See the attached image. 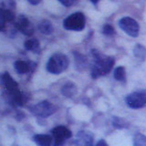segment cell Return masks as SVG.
I'll list each match as a JSON object with an SVG mask.
<instances>
[{"mask_svg":"<svg viewBox=\"0 0 146 146\" xmlns=\"http://www.w3.org/2000/svg\"><path fill=\"white\" fill-rule=\"evenodd\" d=\"M91 54L94 58V63L91 68V77L93 79L104 76L111 70L114 65V58L102 54L98 50L92 49Z\"/></svg>","mask_w":146,"mask_h":146,"instance_id":"cell-1","label":"cell"},{"mask_svg":"<svg viewBox=\"0 0 146 146\" xmlns=\"http://www.w3.org/2000/svg\"><path fill=\"white\" fill-rule=\"evenodd\" d=\"M68 64L70 61L66 55L56 53L49 58L47 64V70L52 74H60L67 70Z\"/></svg>","mask_w":146,"mask_h":146,"instance_id":"cell-2","label":"cell"},{"mask_svg":"<svg viewBox=\"0 0 146 146\" xmlns=\"http://www.w3.org/2000/svg\"><path fill=\"white\" fill-rule=\"evenodd\" d=\"M85 24H86V19L84 15L80 12H77L71 14L70 16H68L64 20L63 27L67 30L81 31L85 27Z\"/></svg>","mask_w":146,"mask_h":146,"instance_id":"cell-3","label":"cell"},{"mask_svg":"<svg viewBox=\"0 0 146 146\" xmlns=\"http://www.w3.org/2000/svg\"><path fill=\"white\" fill-rule=\"evenodd\" d=\"M56 107L51 102H48V100H43V102H40L39 103L30 107V111L34 115L43 118L52 115L56 111Z\"/></svg>","mask_w":146,"mask_h":146,"instance_id":"cell-4","label":"cell"},{"mask_svg":"<svg viewBox=\"0 0 146 146\" xmlns=\"http://www.w3.org/2000/svg\"><path fill=\"white\" fill-rule=\"evenodd\" d=\"M126 103L130 108L141 109L143 108L146 104V93L145 90L135 91L129 94L126 97Z\"/></svg>","mask_w":146,"mask_h":146,"instance_id":"cell-5","label":"cell"},{"mask_svg":"<svg viewBox=\"0 0 146 146\" xmlns=\"http://www.w3.org/2000/svg\"><path fill=\"white\" fill-rule=\"evenodd\" d=\"M119 26L121 29L132 38H136L139 34L140 27L138 23L131 17H123L119 21Z\"/></svg>","mask_w":146,"mask_h":146,"instance_id":"cell-6","label":"cell"},{"mask_svg":"<svg viewBox=\"0 0 146 146\" xmlns=\"http://www.w3.org/2000/svg\"><path fill=\"white\" fill-rule=\"evenodd\" d=\"M72 136L70 130L65 126H58L52 130V139L56 146L64 144V143Z\"/></svg>","mask_w":146,"mask_h":146,"instance_id":"cell-7","label":"cell"},{"mask_svg":"<svg viewBox=\"0 0 146 146\" xmlns=\"http://www.w3.org/2000/svg\"><path fill=\"white\" fill-rule=\"evenodd\" d=\"M15 25L17 29L26 36H32L34 34L35 27L25 16L21 15L18 17L15 22Z\"/></svg>","mask_w":146,"mask_h":146,"instance_id":"cell-8","label":"cell"},{"mask_svg":"<svg viewBox=\"0 0 146 146\" xmlns=\"http://www.w3.org/2000/svg\"><path fill=\"white\" fill-rule=\"evenodd\" d=\"M74 143L77 145H92L93 144V135L89 131H80L78 132L76 135V138L74 141Z\"/></svg>","mask_w":146,"mask_h":146,"instance_id":"cell-9","label":"cell"},{"mask_svg":"<svg viewBox=\"0 0 146 146\" xmlns=\"http://www.w3.org/2000/svg\"><path fill=\"white\" fill-rule=\"evenodd\" d=\"M1 80H2V84L5 86L7 93H12L14 91L18 90V84L13 80V78L7 72L4 73L2 75Z\"/></svg>","mask_w":146,"mask_h":146,"instance_id":"cell-10","label":"cell"},{"mask_svg":"<svg viewBox=\"0 0 146 146\" xmlns=\"http://www.w3.org/2000/svg\"><path fill=\"white\" fill-rule=\"evenodd\" d=\"M34 141L40 146H48L52 143V137L47 134H36L34 136Z\"/></svg>","mask_w":146,"mask_h":146,"instance_id":"cell-11","label":"cell"},{"mask_svg":"<svg viewBox=\"0 0 146 146\" xmlns=\"http://www.w3.org/2000/svg\"><path fill=\"white\" fill-rule=\"evenodd\" d=\"M38 29L44 35H50L53 32V26L48 20H42L38 25Z\"/></svg>","mask_w":146,"mask_h":146,"instance_id":"cell-12","label":"cell"},{"mask_svg":"<svg viewBox=\"0 0 146 146\" xmlns=\"http://www.w3.org/2000/svg\"><path fill=\"white\" fill-rule=\"evenodd\" d=\"M77 93V87L75 84H73L72 82H68V83L65 84L62 88V94L67 97H71L74 96Z\"/></svg>","mask_w":146,"mask_h":146,"instance_id":"cell-13","label":"cell"},{"mask_svg":"<svg viewBox=\"0 0 146 146\" xmlns=\"http://www.w3.org/2000/svg\"><path fill=\"white\" fill-rule=\"evenodd\" d=\"M15 68L18 74H25V73L29 72L30 70V67L29 63L23 60H17L15 62Z\"/></svg>","mask_w":146,"mask_h":146,"instance_id":"cell-14","label":"cell"},{"mask_svg":"<svg viewBox=\"0 0 146 146\" xmlns=\"http://www.w3.org/2000/svg\"><path fill=\"white\" fill-rule=\"evenodd\" d=\"M25 48L27 50H29L32 52H38L39 50V42L38 39L36 38H31L27 40L25 42Z\"/></svg>","mask_w":146,"mask_h":146,"instance_id":"cell-15","label":"cell"},{"mask_svg":"<svg viewBox=\"0 0 146 146\" xmlns=\"http://www.w3.org/2000/svg\"><path fill=\"white\" fill-rule=\"evenodd\" d=\"M0 14L2 15L3 18L6 22H12L15 20V15L10 8L7 7H1L0 8Z\"/></svg>","mask_w":146,"mask_h":146,"instance_id":"cell-16","label":"cell"},{"mask_svg":"<svg viewBox=\"0 0 146 146\" xmlns=\"http://www.w3.org/2000/svg\"><path fill=\"white\" fill-rule=\"evenodd\" d=\"M114 78L116 80L119 81H125L126 80V74H125V68L120 66L118 67L115 71H114Z\"/></svg>","mask_w":146,"mask_h":146,"instance_id":"cell-17","label":"cell"},{"mask_svg":"<svg viewBox=\"0 0 146 146\" xmlns=\"http://www.w3.org/2000/svg\"><path fill=\"white\" fill-rule=\"evenodd\" d=\"M146 144V139L145 136L143 134H137L134 138V145L139 146H145Z\"/></svg>","mask_w":146,"mask_h":146,"instance_id":"cell-18","label":"cell"},{"mask_svg":"<svg viewBox=\"0 0 146 146\" xmlns=\"http://www.w3.org/2000/svg\"><path fill=\"white\" fill-rule=\"evenodd\" d=\"M103 33L105 35H108V36H111V35H113L114 34V29L110 25H105L103 27Z\"/></svg>","mask_w":146,"mask_h":146,"instance_id":"cell-19","label":"cell"},{"mask_svg":"<svg viewBox=\"0 0 146 146\" xmlns=\"http://www.w3.org/2000/svg\"><path fill=\"white\" fill-rule=\"evenodd\" d=\"M58 1L60 2L63 6L70 7V6H72L73 4H75V2L77 1V0H58Z\"/></svg>","mask_w":146,"mask_h":146,"instance_id":"cell-20","label":"cell"},{"mask_svg":"<svg viewBox=\"0 0 146 146\" xmlns=\"http://www.w3.org/2000/svg\"><path fill=\"white\" fill-rule=\"evenodd\" d=\"M5 26H6V21H5V19L3 18L2 15L0 14V31H1V30H4Z\"/></svg>","mask_w":146,"mask_h":146,"instance_id":"cell-21","label":"cell"},{"mask_svg":"<svg viewBox=\"0 0 146 146\" xmlns=\"http://www.w3.org/2000/svg\"><path fill=\"white\" fill-rule=\"evenodd\" d=\"M97 146H100V145H105V146H108V143H106L105 141H103V140H100L99 143H97V144H96Z\"/></svg>","mask_w":146,"mask_h":146,"instance_id":"cell-22","label":"cell"},{"mask_svg":"<svg viewBox=\"0 0 146 146\" xmlns=\"http://www.w3.org/2000/svg\"><path fill=\"white\" fill-rule=\"evenodd\" d=\"M29 2L32 5H38L41 2V0H29Z\"/></svg>","mask_w":146,"mask_h":146,"instance_id":"cell-23","label":"cell"},{"mask_svg":"<svg viewBox=\"0 0 146 146\" xmlns=\"http://www.w3.org/2000/svg\"><path fill=\"white\" fill-rule=\"evenodd\" d=\"M91 1H92V3L96 4V3H98V1H99V0H91Z\"/></svg>","mask_w":146,"mask_h":146,"instance_id":"cell-24","label":"cell"}]
</instances>
